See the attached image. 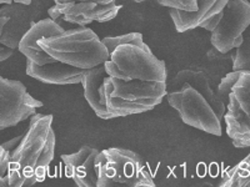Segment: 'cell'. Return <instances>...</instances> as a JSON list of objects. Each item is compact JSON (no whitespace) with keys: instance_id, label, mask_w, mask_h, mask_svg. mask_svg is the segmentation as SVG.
<instances>
[{"instance_id":"7a4b0ae2","label":"cell","mask_w":250,"mask_h":187,"mask_svg":"<svg viewBox=\"0 0 250 187\" xmlns=\"http://www.w3.org/2000/svg\"><path fill=\"white\" fill-rule=\"evenodd\" d=\"M39 45L55 60L79 69H93L110 59V53L91 29L78 26L57 37L39 40Z\"/></svg>"},{"instance_id":"83f0119b","label":"cell","mask_w":250,"mask_h":187,"mask_svg":"<svg viewBox=\"0 0 250 187\" xmlns=\"http://www.w3.org/2000/svg\"><path fill=\"white\" fill-rule=\"evenodd\" d=\"M133 1H135V3H143L145 0H133Z\"/></svg>"},{"instance_id":"277c9868","label":"cell","mask_w":250,"mask_h":187,"mask_svg":"<svg viewBox=\"0 0 250 187\" xmlns=\"http://www.w3.org/2000/svg\"><path fill=\"white\" fill-rule=\"evenodd\" d=\"M110 76L130 81H167V65L149 48L125 44L115 48L110 59L104 62Z\"/></svg>"},{"instance_id":"ba28073f","label":"cell","mask_w":250,"mask_h":187,"mask_svg":"<svg viewBox=\"0 0 250 187\" xmlns=\"http://www.w3.org/2000/svg\"><path fill=\"white\" fill-rule=\"evenodd\" d=\"M250 25L248 0H228L223 17L211 31V45L222 53L235 50L243 43V33Z\"/></svg>"},{"instance_id":"9a60e30c","label":"cell","mask_w":250,"mask_h":187,"mask_svg":"<svg viewBox=\"0 0 250 187\" xmlns=\"http://www.w3.org/2000/svg\"><path fill=\"white\" fill-rule=\"evenodd\" d=\"M64 31L65 29L62 28V24L53 20L51 18L42 19L24 35L18 49L26 59L34 61L38 65H45L49 62H54L57 60L50 56L39 45V40L44 39V37H57V35L62 34Z\"/></svg>"},{"instance_id":"603a6c76","label":"cell","mask_w":250,"mask_h":187,"mask_svg":"<svg viewBox=\"0 0 250 187\" xmlns=\"http://www.w3.org/2000/svg\"><path fill=\"white\" fill-rule=\"evenodd\" d=\"M156 3L169 9H178L184 12H195L198 9V0H155Z\"/></svg>"},{"instance_id":"7402d4cb","label":"cell","mask_w":250,"mask_h":187,"mask_svg":"<svg viewBox=\"0 0 250 187\" xmlns=\"http://www.w3.org/2000/svg\"><path fill=\"white\" fill-rule=\"evenodd\" d=\"M244 70H238V71H230L229 74L225 75L222 79L220 84L218 85V97L222 100V102L228 108V104H229V100H230V94L233 91L234 85L236 84V81L239 80L240 75L243 74Z\"/></svg>"},{"instance_id":"5bb4252c","label":"cell","mask_w":250,"mask_h":187,"mask_svg":"<svg viewBox=\"0 0 250 187\" xmlns=\"http://www.w3.org/2000/svg\"><path fill=\"white\" fill-rule=\"evenodd\" d=\"M98 149L84 145L77 152L62 155L65 176L80 187H98V171L95 166Z\"/></svg>"},{"instance_id":"52a82bcc","label":"cell","mask_w":250,"mask_h":187,"mask_svg":"<svg viewBox=\"0 0 250 187\" xmlns=\"http://www.w3.org/2000/svg\"><path fill=\"white\" fill-rule=\"evenodd\" d=\"M42 106L43 102L31 96L23 82L0 77V130L17 126Z\"/></svg>"},{"instance_id":"ffe728a7","label":"cell","mask_w":250,"mask_h":187,"mask_svg":"<svg viewBox=\"0 0 250 187\" xmlns=\"http://www.w3.org/2000/svg\"><path fill=\"white\" fill-rule=\"evenodd\" d=\"M238 70L250 71V25L243 33L242 45L235 49L233 71Z\"/></svg>"},{"instance_id":"cb8c5ba5","label":"cell","mask_w":250,"mask_h":187,"mask_svg":"<svg viewBox=\"0 0 250 187\" xmlns=\"http://www.w3.org/2000/svg\"><path fill=\"white\" fill-rule=\"evenodd\" d=\"M12 152L0 146V186H9L8 172L10 168Z\"/></svg>"},{"instance_id":"9c48e42d","label":"cell","mask_w":250,"mask_h":187,"mask_svg":"<svg viewBox=\"0 0 250 187\" xmlns=\"http://www.w3.org/2000/svg\"><path fill=\"white\" fill-rule=\"evenodd\" d=\"M0 8V44L18 49L24 35L39 21L42 3L34 0L25 4H1Z\"/></svg>"},{"instance_id":"5b68a950","label":"cell","mask_w":250,"mask_h":187,"mask_svg":"<svg viewBox=\"0 0 250 187\" xmlns=\"http://www.w3.org/2000/svg\"><path fill=\"white\" fill-rule=\"evenodd\" d=\"M168 101L180 115L183 122L191 128L222 136V120L213 106L190 84H183L178 90L168 91Z\"/></svg>"},{"instance_id":"4fadbf2b","label":"cell","mask_w":250,"mask_h":187,"mask_svg":"<svg viewBox=\"0 0 250 187\" xmlns=\"http://www.w3.org/2000/svg\"><path fill=\"white\" fill-rule=\"evenodd\" d=\"M185 82L190 84L194 89H196V90L202 94L203 96L209 101V104L213 106L219 119L223 121L225 112H227V106L218 97V94H216L218 85L215 84L211 75L208 73L207 69L202 64L183 69L171 80L168 91L178 90Z\"/></svg>"},{"instance_id":"2e32d148","label":"cell","mask_w":250,"mask_h":187,"mask_svg":"<svg viewBox=\"0 0 250 187\" xmlns=\"http://www.w3.org/2000/svg\"><path fill=\"white\" fill-rule=\"evenodd\" d=\"M26 75L44 84L53 85H73L80 84L86 74L85 69H79L62 61L49 62L45 65H38L26 59Z\"/></svg>"},{"instance_id":"e0dca14e","label":"cell","mask_w":250,"mask_h":187,"mask_svg":"<svg viewBox=\"0 0 250 187\" xmlns=\"http://www.w3.org/2000/svg\"><path fill=\"white\" fill-rule=\"evenodd\" d=\"M104 64L89 69L83 77V89L84 97L88 101L89 106L103 120L115 119L113 113L108 110L105 105V91H104V81L108 76Z\"/></svg>"},{"instance_id":"7c38bea8","label":"cell","mask_w":250,"mask_h":187,"mask_svg":"<svg viewBox=\"0 0 250 187\" xmlns=\"http://www.w3.org/2000/svg\"><path fill=\"white\" fill-rule=\"evenodd\" d=\"M228 0H198V9L195 12H184L178 9H170L171 20L176 31L185 33L195 28H204L213 31L223 17V10Z\"/></svg>"},{"instance_id":"d4e9b609","label":"cell","mask_w":250,"mask_h":187,"mask_svg":"<svg viewBox=\"0 0 250 187\" xmlns=\"http://www.w3.org/2000/svg\"><path fill=\"white\" fill-rule=\"evenodd\" d=\"M24 133H25V132H23V133H21V135H19V136H15L14 139L9 140V141L4 142V144H1V145H0V146L5 149V150H8V151H10V152H13V151H14L15 149H17L18 146H19V144H20V142H21V140H23Z\"/></svg>"},{"instance_id":"3957f363","label":"cell","mask_w":250,"mask_h":187,"mask_svg":"<svg viewBox=\"0 0 250 187\" xmlns=\"http://www.w3.org/2000/svg\"><path fill=\"white\" fill-rule=\"evenodd\" d=\"M98 187L155 186L139 153L122 148L100 151L95 161Z\"/></svg>"},{"instance_id":"ac0fdd59","label":"cell","mask_w":250,"mask_h":187,"mask_svg":"<svg viewBox=\"0 0 250 187\" xmlns=\"http://www.w3.org/2000/svg\"><path fill=\"white\" fill-rule=\"evenodd\" d=\"M234 56H235V51H229V53H222L218 49L211 46L204 55V59L202 60V64L208 73L211 75L216 85L220 84L223 77L230 71H233Z\"/></svg>"},{"instance_id":"8fae6325","label":"cell","mask_w":250,"mask_h":187,"mask_svg":"<svg viewBox=\"0 0 250 187\" xmlns=\"http://www.w3.org/2000/svg\"><path fill=\"white\" fill-rule=\"evenodd\" d=\"M104 91L108 96L120 97L131 102L150 104L155 108L168 95V85L167 81H125L108 75L104 81Z\"/></svg>"},{"instance_id":"d6986e66","label":"cell","mask_w":250,"mask_h":187,"mask_svg":"<svg viewBox=\"0 0 250 187\" xmlns=\"http://www.w3.org/2000/svg\"><path fill=\"white\" fill-rule=\"evenodd\" d=\"M222 186L225 187H250V153L236 166L229 168L224 173Z\"/></svg>"},{"instance_id":"44dd1931","label":"cell","mask_w":250,"mask_h":187,"mask_svg":"<svg viewBox=\"0 0 250 187\" xmlns=\"http://www.w3.org/2000/svg\"><path fill=\"white\" fill-rule=\"evenodd\" d=\"M103 40L104 45L108 48L109 53H113L115 48L120 45H125V44H131V45H138L142 48H149L146 44L144 43L143 35L140 33H129L125 35H119V37H105Z\"/></svg>"},{"instance_id":"8992f818","label":"cell","mask_w":250,"mask_h":187,"mask_svg":"<svg viewBox=\"0 0 250 187\" xmlns=\"http://www.w3.org/2000/svg\"><path fill=\"white\" fill-rule=\"evenodd\" d=\"M54 5L48 10L49 17L59 24L69 23L78 26L106 23L117 17L122 5L115 0H53Z\"/></svg>"},{"instance_id":"4316f807","label":"cell","mask_w":250,"mask_h":187,"mask_svg":"<svg viewBox=\"0 0 250 187\" xmlns=\"http://www.w3.org/2000/svg\"><path fill=\"white\" fill-rule=\"evenodd\" d=\"M34 0H0V3L1 4H13V3H18V4H25V5H30Z\"/></svg>"},{"instance_id":"6da1fadb","label":"cell","mask_w":250,"mask_h":187,"mask_svg":"<svg viewBox=\"0 0 250 187\" xmlns=\"http://www.w3.org/2000/svg\"><path fill=\"white\" fill-rule=\"evenodd\" d=\"M51 124L53 115L37 112L31 116L23 140L12 152L9 186H33L45 179L49 165L54 160L57 144Z\"/></svg>"},{"instance_id":"484cf974","label":"cell","mask_w":250,"mask_h":187,"mask_svg":"<svg viewBox=\"0 0 250 187\" xmlns=\"http://www.w3.org/2000/svg\"><path fill=\"white\" fill-rule=\"evenodd\" d=\"M14 50L15 49L9 48V46H6V45L0 46V61H4V60H6L8 57L12 56L13 53H14Z\"/></svg>"},{"instance_id":"30bf717a","label":"cell","mask_w":250,"mask_h":187,"mask_svg":"<svg viewBox=\"0 0 250 187\" xmlns=\"http://www.w3.org/2000/svg\"><path fill=\"white\" fill-rule=\"evenodd\" d=\"M224 120L233 145L250 133V71H243L234 85Z\"/></svg>"}]
</instances>
